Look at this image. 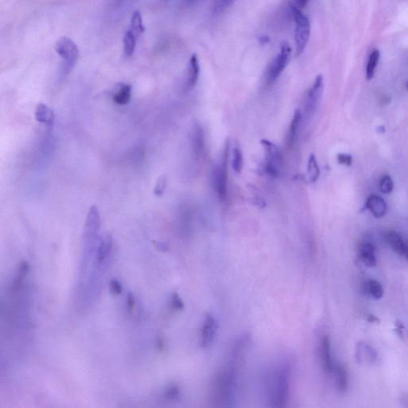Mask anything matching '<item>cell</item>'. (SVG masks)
<instances>
[{
    "mask_svg": "<svg viewBox=\"0 0 408 408\" xmlns=\"http://www.w3.org/2000/svg\"><path fill=\"white\" fill-rule=\"evenodd\" d=\"M289 365L286 361L281 363L274 372L273 379L272 400L275 407L286 406L289 398Z\"/></svg>",
    "mask_w": 408,
    "mask_h": 408,
    "instance_id": "6da1fadb",
    "label": "cell"
},
{
    "mask_svg": "<svg viewBox=\"0 0 408 408\" xmlns=\"http://www.w3.org/2000/svg\"><path fill=\"white\" fill-rule=\"evenodd\" d=\"M292 13L296 23V56L301 55L305 51L310 35V23L307 16L295 6H291Z\"/></svg>",
    "mask_w": 408,
    "mask_h": 408,
    "instance_id": "7a4b0ae2",
    "label": "cell"
},
{
    "mask_svg": "<svg viewBox=\"0 0 408 408\" xmlns=\"http://www.w3.org/2000/svg\"><path fill=\"white\" fill-rule=\"evenodd\" d=\"M55 50L63 60L64 73L68 74L77 64L79 58L78 47L68 37H61L56 42Z\"/></svg>",
    "mask_w": 408,
    "mask_h": 408,
    "instance_id": "3957f363",
    "label": "cell"
},
{
    "mask_svg": "<svg viewBox=\"0 0 408 408\" xmlns=\"http://www.w3.org/2000/svg\"><path fill=\"white\" fill-rule=\"evenodd\" d=\"M229 154V143L226 144L223 159L220 166H217L212 173L213 188L219 200L224 202L227 198V159Z\"/></svg>",
    "mask_w": 408,
    "mask_h": 408,
    "instance_id": "277c9868",
    "label": "cell"
},
{
    "mask_svg": "<svg viewBox=\"0 0 408 408\" xmlns=\"http://www.w3.org/2000/svg\"><path fill=\"white\" fill-rule=\"evenodd\" d=\"M292 49L289 43L283 42L280 47L279 54L273 60L267 72V84L271 85L280 77L285 70L291 56Z\"/></svg>",
    "mask_w": 408,
    "mask_h": 408,
    "instance_id": "5b68a950",
    "label": "cell"
},
{
    "mask_svg": "<svg viewBox=\"0 0 408 408\" xmlns=\"http://www.w3.org/2000/svg\"><path fill=\"white\" fill-rule=\"evenodd\" d=\"M261 144L265 151V173L269 177L277 178L279 176L282 165V155L279 149L274 143L267 140H261Z\"/></svg>",
    "mask_w": 408,
    "mask_h": 408,
    "instance_id": "8992f818",
    "label": "cell"
},
{
    "mask_svg": "<svg viewBox=\"0 0 408 408\" xmlns=\"http://www.w3.org/2000/svg\"><path fill=\"white\" fill-rule=\"evenodd\" d=\"M323 76L318 75L309 90L305 100V116L308 119L313 116L318 106L323 93Z\"/></svg>",
    "mask_w": 408,
    "mask_h": 408,
    "instance_id": "52a82bcc",
    "label": "cell"
},
{
    "mask_svg": "<svg viewBox=\"0 0 408 408\" xmlns=\"http://www.w3.org/2000/svg\"><path fill=\"white\" fill-rule=\"evenodd\" d=\"M319 356L324 372L327 374H331L334 365L332 360L331 345L327 336L322 337L320 339L319 345Z\"/></svg>",
    "mask_w": 408,
    "mask_h": 408,
    "instance_id": "ba28073f",
    "label": "cell"
},
{
    "mask_svg": "<svg viewBox=\"0 0 408 408\" xmlns=\"http://www.w3.org/2000/svg\"><path fill=\"white\" fill-rule=\"evenodd\" d=\"M191 145L195 158L200 159L204 151V133L199 124H195L191 132Z\"/></svg>",
    "mask_w": 408,
    "mask_h": 408,
    "instance_id": "9c48e42d",
    "label": "cell"
},
{
    "mask_svg": "<svg viewBox=\"0 0 408 408\" xmlns=\"http://www.w3.org/2000/svg\"><path fill=\"white\" fill-rule=\"evenodd\" d=\"M217 332V323L211 314L206 315L201 334V347H209L215 339Z\"/></svg>",
    "mask_w": 408,
    "mask_h": 408,
    "instance_id": "30bf717a",
    "label": "cell"
},
{
    "mask_svg": "<svg viewBox=\"0 0 408 408\" xmlns=\"http://www.w3.org/2000/svg\"><path fill=\"white\" fill-rule=\"evenodd\" d=\"M365 207L378 219L384 216L387 211V203L384 199L376 195H372L368 198Z\"/></svg>",
    "mask_w": 408,
    "mask_h": 408,
    "instance_id": "8fae6325",
    "label": "cell"
},
{
    "mask_svg": "<svg viewBox=\"0 0 408 408\" xmlns=\"http://www.w3.org/2000/svg\"><path fill=\"white\" fill-rule=\"evenodd\" d=\"M359 257L368 267H374L376 265L375 248L370 242H363L359 246Z\"/></svg>",
    "mask_w": 408,
    "mask_h": 408,
    "instance_id": "7c38bea8",
    "label": "cell"
},
{
    "mask_svg": "<svg viewBox=\"0 0 408 408\" xmlns=\"http://www.w3.org/2000/svg\"><path fill=\"white\" fill-rule=\"evenodd\" d=\"M35 119L38 122L51 128L54 125V114L46 105L39 104L35 110Z\"/></svg>",
    "mask_w": 408,
    "mask_h": 408,
    "instance_id": "4fadbf2b",
    "label": "cell"
},
{
    "mask_svg": "<svg viewBox=\"0 0 408 408\" xmlns=\"http://www.w3.org/2000/svg\"><path fill=\"white\" fill-rule=\"evenodd\" d=\"M332 374L334 375L336 387L340 392L344 393L348 388V374L346 370L341 364L334 365Z\"/></svg>",
    "mask_w": 408,
    "mask_h": 408,
    "instance_id": "5bb4252c",
    "label": "cell"
},
{
    "mask_svg": "<svg viewBox=\"0 0 408 408\" xmlns=\"http://www.w3.org/2000/svg\"><path fill=\"white\" fill-rule=\"evenodd\" d=\"M199 76V64L197 55L192 54L189 61L188 67V78H187V88L188 90L193 88L197 83Z\"/></svg>",
    "mask_w": 408,
    "mask_h": 408,
    "instance_id": "9a60e30c",
    "label": "cell"
},
{
    "mask_svg": "<svg viewBox=\"0 0 408 408\" xmlns=\"http://www.w3.org/2000/svg\"><path fill=\"white\" fill-rule=\"evenodd\" d=\"M302 119V114L300 110H297L294 112L293 119L290 122L289 130L287 133V144L289 147H291L294 144L297 140V134H298L299 128Z\"/></svg>",
    "mask_w": 408,
    "mask_h": 408,
    "instance_id": "2e32d148",
    "label": "cell"
},
{
    "mask_svg": "<svg viewBox=\"0 0 408 408\" xmlns=\"http://www.w3.org/2000/svg\"><path fill=\"white\" fill-rule=\"evenodd\" d=\"M386 238H387V243L395 253L398 254L401 256L404 255L406 245H405L404 241L397 232H388Z\"/></svg>",
    "mask_w": 408,
    "mask_h": 408,
    "instance_id": "e0dca14e",
    "label": "cell"
},
{
    "mask_svg": "<svg viewBox=\"0 0 408 408\" xmlns=\"http://www.w3.org/2000/svg\"><path fill=\"white\" fill-rule=\"evenodd\" d=\"M376 353L372 348L366 344H359L357 350V359L360 363L373 362L376 359Z\"/></svg>",
    "mask_w": 408,
    "mask_h": 408,
    "instance_id": "ac0fdd59",
    "label": "cell"
},
{
    "mask_svg": "<svg viewBox=\"0 0 408 408\" xmlns=\"http://www.w3.org/2000/svg\"><path fill=\"white\" fill-rule=\"evenodd\" d=\"M132 87L129 85L121 84L117 94L113 96V102L119 106H125L130 102Z\"/></svg>",
    "mask_w": 408,
    "mask_h": 408,
    "instance_id": "d6986e66",
    "label": "cell"
},
{
    "mask_svg": "<svg viewBox=\"0 0 408 408\" xmlns=\"http://www.w3.org/2000/svg\"><path fill=\"white\" fill-rule=\"evenodd\" d=\"M364 293L375 299H380L383 296V289L381 284L376 280L370 279L364 284Z\"/></svg>",
    "mask_w": 408,
    "mask_h": 408,
    "instance_id": "ffe728a7",
    "label": "cell"
},
{
    "mask_svg": "<svg viewBox=\"0 0 408 408\" xmlns=\"http://www.w3.org/2000/svg\"><path fill=\"white\" fill-rule=\"evenodd\" d=\"M129 31H132L137 38L144 33L145 31L144 28L142 16L139 11H134L132 12V17H131L130 28Z\"/></svg>",
    "mask_w": 408,
    "mask_h": 408,
    "instance_id": "44dd1931",
    "label": "cell"
},
{
    "mask_svg": "<svg viewBox=\"0 0 408 408\" xmlns=\"http://www.w3.org/2000/svg\"><path fill=\"white\" fill-rule=\"evenodd\" d=\"M307 173L309 177V181L315 183L320 177V168H319L316 156L313 154L309 155L307 164Z\"/></svg>",
    "mask_w": 408,
    "mask_h": 408,
    "instance_id": "7402d4cb",
    "label": "cell"
},
{
    "mask_svg": "<svg viewBox=\"0 0 408 408\" xmlns=\"http://www.w3.org/2000/svg\"><path fill=\"white\" fill-rule=\"evenodd\" d=\"M136 41H137V37L132 31L128 30L125 34L124 39H123L124 52H125V54L127 57H130L134 53L135 49H136Z\"/></svg>",
    "mask_w": 408,
    "mask_h": 408,
    "instance_id": "603a6c76",
    "label": "cell"
},
{
    "mask_svg": "<svg viewBox=\"0 0 408 408\" xmlns=\"http://www.w3.org/2000/svg\"><path fill=\"white\" fill-rule=\"evenodd\" d=\"M379 56L380 54L378 50H374L369 55L366 68V77L368 80L372 79L375 74V70L379 62Z\"/></svg>",
    "mask_w": 408,
    "mask_h": 408,
    "instance_id": "cb8c5ba5",
    "label": "cell"
},
{
    "mask_svg": "<svg viewBox=\"0 0 408 408\" xmlns=\"http://www.w3.org/2000/svg\"><path fill=\"white\" fill-rule=\"evenodd\" d=\"M232 168L237 174L241 173L243 169V155L241 150L234 148L232 151Z\"/></svg>",
    "mask_w": 408,
    "mask_h": 408,
    "instance_id": "d4e9b609",
    "label": "cell"
},
{
    "mask_svg": "<svg viewBox=\"0 0 408 408\" xmlns=\"http://www.w3.org/2000/svg\"><path fill=\"white\" fill-rule=\"evenodd\" d=\"M394 188V183L390 176L386 175L380 181V191L383 194H390Z\"/></svg>",
    "mask_w": 408,
    "mask_h": 408,
    "instance_id": "484cf974",
    "label": "cell"
},
{
    "mask_svg": "<svg viewBox=\"0 0 408 408\" xmlns=\"http://www.w3.org/2000/svg\"><path fill=\"white\" fill-rule=\"evenodd\" d=\"M234 0H214V6H213V12L215 14H219L226 8L231 5Z\"/></svg>",
    "mask_w": 408,
    "mask_h": 408,
    "instance_id": "4316f807",
    "label": "cell"
},
{
    "mask_svg": "<svg viewBox=\"0 0 408 408\" xmlns=\"http://www.w3.org/2000/svg\"><path fill=\"white\" fill-rule=\"evenodd\" d=\"M166 187H167V178L165 176H161L160 177L158 178L156 184H155V189H154L155 196H157V197L163 196Z\"/></svg>",
    "mask_w": 408,
    "mask_h": 408,
    "instance_id": "83f0119b",
    "label": "cell"
},
{
    "mask_svg": "<svg viewBox=\"0 0 408 408\" xmlns=\"http://www.w3.org/2000/svg\"><path fill=\"white\" fill-rule=\"evenodd\" d=\"M180 395V388H179L178 386L175 385V384L169 386V387L166 389V391H165V397H166L169 400H177V399H178Z\"/></svg>",
    "mask_w": 408,
    "mask_h": 408,
    "instance_id": "f1b7e54d",
    "label": "cell"
},
{
    "mask_svg": "<svg viewBox=\"0 0 408 408\" xmlns=\"http://www.w3.org/2000/svg\"><path fill=\"white\" fill-rule=\"evenodd\" d=\"M172 305L175 309L182 310L184 308V304L180 296L177 293H174L172 297Z\"/></svg>",
    "mask_w": 408,
    "mask_h": 408,
    "instance_id": "f546056e",
    "label": "cell"
},
{
    "mask_svg": "<svg viewBox=\"0 0 408 408\" xmlns=\"http://www.w3.org/2000/svg\"><path fill=\"white\" fill-rule=\"evenodd\" d=\"M338 161L340 165L351 166L353 162V157L349 154L340 153L338 155Z\"/></svg>",
    "mask_w": 408,
    "mask_h": 408,
    "instance_id": "4dcf8cb0",
    "label": "cell"
},
{
    "mask_svg": "<svg viewBox=\"0 0 408 408\" xmlns=\"http://www.w3.org/2000/svg\"><path fill=\"white\" fill-rule=\"evenodd\" d=\"M110 289H111L112 293H114L116 295H120L122 293V286L117 280H112L110 282Z\"/></svg>",
    "mask_w": 408,
    "mask_h": 408,
    "instance_id": "1f68e13d",
    "label": "cell"
},
{
    "mask_svg": "<svg viewBox=\"0 0 408 408\" xmlns=\"http://www.w3.org/2000/svg\"><path fill=\"white\" fill-rule=\"evenodd\" d=\"M135 306V297L132 293H129L127 296V309L132 312Z\"/></svg>",
    "mask_w": 408,
    "mask_h": 408,
    "instance_id": "d6a6232c",
    "label": "cell"
},
{
    "mask_svg": "<svg viewBox=\"0 0 408 408\" xmlns=\"http://www.w3.org/2000/svg\"><path fill=\"white\" fill-rule=\"evenodd\" d=\"M395 327H396V329H395V331L398 334V337L400 338H404V335H403L404 325L402 324L400 320H397L396 323H395Z\"/></svg>",
    "mask_w": 408,
    "mask_h": 408,
    "instance_id": "836d02e7",
    "label": "cell"
},
{
    "mask_svg": "<svg viewBox=\"0 0 408 408\" xmlns=\"http://www.w3.org/2000/svg\"><path fill=\"white\" fill-rule=\"evenodd\" d=\"M294 1H295V5H293V6H295L298 9H301V8H305L306 7L309 0H294Z\"/></svg>",
    "mask_w": 408,
    "mask_h": 408,
    "instance_id": "e575fe53",
    "label": "cell"
},
{
    "mask_svg": "<svg viewBox=\"0 0 408 408\" xmlns=\"http://www.w3.org/2000/svg\"><path fill=\"white\" fill-rule=\"evenodd\" d=\"M253 200L254 203H254V204H255V205L258 206V207H262V208H263V207H264L265 206H266V203H265L264 200H263V199H261V198L259 197L255 198V199H253Z\"/></svg>",
    "mask_w": 408,
    "mask_h": 408,
    "instance_id": "d590c367",
    "label": "cell"
},
{
    "mask_svg": "<svg viewBox=\"0 0 408 408\" xmlns=\"http://www.w3.org/2000/svg\"><path fill=\"white\" fill-rule=\"evenodd\" d=\"M156 346H157L159 351H163L165 349V342H164V340L162 338H157V340H156Z\"/></svg>",
    "mask_w": 408,
    "mask_h": 408,
    "instance_id": "8d00e7d4",
    "label": "cell"
},
{
    "mask_svg": "<svg viewBox=\"0 0 408 408\" xmlns=\"http://www.w3.org/2000/svg\"><path fill=\"white\" fill-rule=\"evenodd\" d=\"M367 320L370 322V323H379V319L372 314H369L367 316Z\"/></svg>",
    "mask_w": 408,
    "mask_h": 408,
    "instance_id": "74e56055",
    "label": "cell"
},
{
    "mask_svg": "<svg viewBox=\"0 0 408 408\" xmlns=\"http://www.w3.org/2000/svg\"><path fill=\"white\" fill-rule=\"evenodd\" d=\"M259 41H260L262 44H266V43H267V42L270 41V39H269V37L266 36V35H263V36L259 38Z\"/></svg>",
    "mask_w": 408,
    "mask_h": 408,
    "instance_id": "f35d334b",
    "label": "cell"
},
{
    "mask_svg": "<svg viewBox=\"0 0 408 408\" xmlns=\"http://www.w3.org/2000/svg\"><path fill=\"white\" fill-rule=\"evenodd\" d=\"M377 131L378 132H380V133H384V132H385L386 131L385 128H384V127L383 126H382L381 125V126L378 127Z\"/></svg>",
    "mask_w": 408,
    "mask_h": 408,
    "instance_id": "ab89813d",
    "label": "cell"
},
{
    "mask_svg": "<svg viewBox=\"0 0 408 408\" xmlns=\"http://www.w3.org/2000/svg\"><path fill=\"white\" fill-rule=\"evenodd\" d=\"M403 256H405L408 261V246H406V249H405L404 255H403Z\"/></svg>",
    "mask_w": 408,
    "mask_h": 408,
    "instance_id": "60d3db41",
    "label": "cell"
},
{
    "mask_svg": "<svg viewBox=\"0 0 408 408\" xmlns=\"http://www.w3.org/2000/svg\"><path fill=\"white\" fill-rule=\"evenodd\" d=\"M406 87H407V90H408V83H407V86H406Z\"/></svg>",
    "mask_w": 408,
    "mask_h": 408,
    "instance_id": "b9f144b4",
    "label": "cell"
}]
</instances>
